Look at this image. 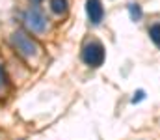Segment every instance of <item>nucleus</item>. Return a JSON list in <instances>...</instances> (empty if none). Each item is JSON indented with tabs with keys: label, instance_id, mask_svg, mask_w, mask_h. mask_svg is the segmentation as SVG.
I'll list each match as a JSON object with an SVG mask.
<instances>
[{
	"label": "nucleus",
	"instance_id": "1",
	"mask_svg": "<svg viewBox=\"0 0 160 140\" xmlns=\"http://www.w3.org/2000/svg\"><path fill=\"white\" fill-rule=\"evenodd\" d=\"M9 41H11V47H13L22 58H26V60L36 58V56L39 54V45L36 43V39H32V38H30L26 32H22V30H15V32L11 34Z\"/></svg>",
	"mask_w": 160,
	"mask_h": 140
},
{
	"label": "nucleus",
	"instance_id": "2",
	"mask_svg": "<svg viewBox=\"0 0 160 140\" xmlns=\"http://www.w3.org/2000/svg\"><path fill=\"white\" fill-rule=\"evenodd\" d=\"M22 23L34 34H43L48 28V19H47V15L43 13V9L39 6H30L22 13Z\"/></svg>",
	"mask_w": 160,
	"mask_h": 140
},
{
	"label": "nucleus",
	"instance_id": "3",
	"mask_svg": "<svg viewBox=\"0 0 160 140\" xmlns=\"http://www.w3.org/2000/svg\"><path fill=\"white\" fill-rule=\"evenodd\" d=\"M104 58H106V50L104 45L97 39L86 43L82 49V62L89 67H101L104 64Z\"/></svg>",
	"mask_w": 160,
	"mask_h": 140
},
{
	"label": "nucleus",
	"instance_id": "4",
	"mask_svg": "<svg viewBox=\"0 0 160 140\" xmlns=\"http://www.w3.org/2000/svg\"><path fill=\"white\" fill-rule=\"evenodd\" d=\"M86 13L91 24H101L104 19V6L101 0H86Z\"/></svg>",
	"mask_w": 160,
	"mask_h": 140
},
{
	"label": "nucleus",
	"instance_id": "5",
	"mask_svg": "<svg viewBox=\"0 0 160 140\" xmlns=\"http://www.w3.org/2000/svg\"><path fill=\"white\" fill-rule=\"evenodd\" d=\"M50 9L56 15H65L69 9V2L67 0H50Z\"/></svg>",
	"mask_w": 160,
	"mask_h": 140
},
{
	"label": "nucleus",
	"instance_id": "6",
	"mask_svg": "<svg viewBox=\"0 0 160 140\" xmlns=\"http://www.w3.org/2000/svg\"><path fill=\"white\" fill-rule=\"evenodd\" d=\"M128 15H130V21H140L142 17H143V9H142V6L140 4H136V2H130L128 4Z\"/></svg>",
	"mask_w": 160,
	"mask_h": 140
},
{
	"label": "nucleus",
	"instance_id": "7",
	"mask_svg": "<svg viewBox=\"0 0 160 140\" xmlns=\"http://www.w3.org/2000/svg\"><path fill=\"white\" fill-rule=\"evenodd\" d=\"M149 38H151V41L160 49V23H155V24L149 26Z\"/></svg>",
	"mask_w": 160,
	"mask_h": 140
},
{
	"label": "nucleus",
	"instance_id": "8",
	"mask_svg": "<svg viewBox=\"0 0 160 140\" xmlns=\"http://www.w3.org/2000/svg\"><path fill=\"white\" fill-rule=\"evenodd\" d=\"M6 86H8V75H6L4 65L0 64V90H2V88H6Z\"/></svg>",
	"mask_w": 160,
	"mask_h": 140
},
{
	"label": "nucleus",
	"instance_id": "9",
	"mask_svg": "<svg viewBox=\"0 0 160 140\" xmlns=\"http://www.w3.org/2000/svg\"><path fill=\"white\" fill-rule=\"evenodd\" d=\"M145 97V92L143 90H138V92H134V97H132V103H140L142 99Z\"/></svg>",
	"mask_w": 160,
	"mask_h": 140
},
{
	"label": "nucleus",
	"instance_id": "10",
	"mask_svg": "<svg viewBox=\"0 0 160 140\" xmlns=\"http://www.w3.org/2000/svg\"><path fill=\"white\" fill-rule=\"evenodd\" d=\"M32 2H41V0H32Z\"/></svg>",
	"mask_w": 160,
	"mask_h": 140
}]
</instances>
